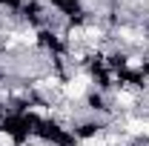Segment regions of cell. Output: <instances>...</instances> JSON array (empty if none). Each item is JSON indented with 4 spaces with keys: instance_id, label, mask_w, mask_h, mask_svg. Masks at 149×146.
I'll return each mask as SVG.
<instances>
[{
    "instance_id": "1",
    "label": "cell",
    "mask_w": 149,
    "mask_h": 146,
    "mask_svg": "<svg viewBox=\"0 0 149 146\" xmlns=\"http://www.w3.org/2000/svg\"><path fill=\"white\" fill-rule=\"evenodd\" d=\"M123 69L132 72V74H143L146 72V55H143V52H135V49L126 52V55H123Z\"/></svg>"
},
{
    "instance_id": "2",
    "label": "cell",
    "mask_w": 149,
    "mask_h": 146,
    "mask_svg": "<svg viewBox=\"0 0 149 146\" xmlns=\"http://www.w3.org/2000/svg\"><path fill=\"white\" fill-rule=\"evenodd\" d=\"M0 146H17V138H15L9 129H3V126H0Z\"/></svg>"
},
{
    "instance_id": "3",
    "label": "cell",
    "mask_w": 149,
    "mask_h": 146,
    "mask_svg": "<svg viewBox=\"0 0 149 146\" xmlns=\"http://www.w3.org/2000/svg\"><path fill=\"white\" fill-rule=\"evenodd\" d=\"M141 92L149 95V72H143V77H141Z\"/></svg>"
}]
</instances>
